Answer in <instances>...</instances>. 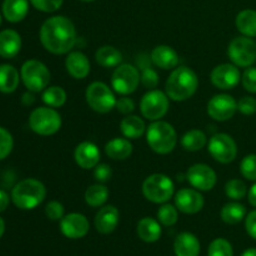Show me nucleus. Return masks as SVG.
Here are the masks:
<instances>
[{
	"label": "nucleus",
	"instance_id": "49530a36",
	"mask_svg": "<svg viewBox=\"0 0 256 256\" xmlns=\"http://www.w3.org/2000/svg\"><path fill=\"white\" fill-rule=\"evenodd\" d=\"M115 109H116L120 114L125 115V116H126V115H132L135 110V102L132 98L122 96L116 102Z\"/></svg>",
	"mask_w": 256,
	"mask_h": 256
},
{
	"label": "nucleus",
	"instance_id": "20e7f679",
	"mask_svg": "<svg viewBox=\"0 0 256 256\" xmlns=\"http://www.w3.org/2000/svg\"><path fill=\"white\" fill-rule=\"evenodd\" d=\"M146 142L150 149L159 155H168L178 145V132L172 124L162 120L152 122L146 129Z\"/></svg>",
	"mask_w": 256,
	"mask_h": 256
},
{
	"label": "nucleus",
	"instance_id": "6e6552de",
	"mask_svg": "<svg viewBox=\"0 0 256 256\" xmlns=\"http://www.w3.org/2000/svg\"><path fill=\"white\" fill-rule=\"evenodd\" d=\"M88 105L98 114H108L116 106V96L109 85L102 82H94L88 86L85 92Z\"/></svg>",
	"mask_w": 256,
	"mask_h": 256
},
{
	"label": "nucleus",
	"instance_id": "5701e85b",
	"mask_svg": "<svg viewBox=\"0 0 256 256\" xmlns=\"http://www.w3.org/2000/svg\"><path fill=\"white\" fill-rule=\"evenodd\" d=\"M162 225L160 224L159 220L154 218H142L136 226L138 236L140 240L148 244H154L159 242L162 234Z\"/></svg>",
	"mask_w": 256,
	"mask_h": 256
},
{
	"label": "nucleus",
	"instance_id": "ddd939ff",
	"mask_svg": "<svg viewBox=\"0 0 256 256\" xmlns=\"http://www.w3.org/2000/svg\"><path fill=\"white\" fill-rule=\"evenodd\" d=\"M206 110L212 120L224 122L235 116L238 112V102L229 94L215 95L208 102Z\"/></svg>",
	"mask_w": 256,
	"mask_h": 256
},
{
	"label": "nucleus",
	"instance_id": "b1692460",
	"mask_svg": "<svg viewBox=\"0 0 256 256\" xmlns=\"http://www.w3.org/2000/svg\"><path fill=\"white\" fill-rule=\"evenodd\" d=\"M200 242L192 232H182L174 242V252L176 256H199Z\"/></svg>",
	"mask_w": 256,
	"mask_h": 256
},
{
	"label": "nucleus",
	"instance_id": "473e14b6",
	"mask_svg": "<svg viewBox=\"0 0 256 256\" xmlns=\"http://www.w3.org/2000/svg\"><path fill=\"white\" fill-rule=\"evenodd\" d=\"M110 196V192L105 184H96L92 185L86 189L84 195L85 202L92 208H102L108 202Z\"/></svg>",
	"mask_w": 256,
	"mask_h": 256
},
{
	"label": "nucleus",
	"instance_id": "dca6fc26",
	"mask_svg": "<svg viewBox=\"0 0 256 256\" xmlns=\"http://www.w3.org/2000/svg\"><path fill=\"white\" fill-rule=\"evenodd\" d=\"M175 206L180 212L186 215L199 214L205 205V199L202 192L194 188H184L174 195Z\"/></svg>",
	"mask_w": 256,
	"mask_h": 256
},
{
	"label": "nucleus",
	"instance_id": "c85d7f7f",
	"mask_svg": "<svg viewBox=\"0 0 256 256\" xmlns=\"http://www.w3.org/2000/svg\"><path fill=\"white\" fill-rule=\"evenodd\" d=\"M95 60L100 66L105 69L119 66L122 62V54L119 49L112 45H104L95 52Z\"/></svg>",
	"mask_w": 256,
	"mask_h": 256
},
{
	"label": "nucleus",
	"instance_id": "aec40b11",
	"mask_svg": "<svg viewBox=\"0 0 256 256\" xmlns=\"http://www.w3.org/2000/svg\"><path fill=\"white\" fill-rule=\"evenodd\" d=\"M65 68L70 76L75 80L86 79L92 72L89 58L82 52H70L65 59Z\"/></svg>",
	"mask_w": 256,
	"mask_h": 256
},
{
	"label": "nucleus",
	"instance_id": "6ab92c4d",
	"mask_svg": "<svg viewBox=\"0 0 256 256\" xmlns=\"http://www.w3.org/2000/svg\"><path fill=\"white\" fill-rule=\"evenodd\" d=\"M120 222V212L114 205H104L95 215V229L102 235H110L116 230Z\"/></svg>",
	"mask_w": 256,
	"mask_h": 256
},
{
	"label": "nucleus",
	"instance_id": "5fc2aeb1",
	"mask_svg": "<svg viewBox=\"0 0 256 256\" xmlns=\"http://www.w3.org/2000/svg\"><path fill=\"white\" fill-rule=\"evenodd\" d=\"M5 222H4V219H2V218H0V239H2V235H4V232H5Z\"/></svg>",
	"mask_w": 256,
	"mask_h": 256
},
{
	"label": "nucleus",
	"instance_id": "864d4df0",
	"mask_svg": "<svg viewBox=\"0 0 256 256\" xmlns=\"http://www.w3.org/2000/svg\"><path fill=\"white\" fill-rule=\"evenodd\" d=\"M242 256H256V249L252 248V249H248L242 252Z\"/></svg>",
	"mask_w": 256,
	"mask_h": 256
},
{
	"label": "nucleus",
	"instance_id": "a18cd8bd",
	"mask_svg": "<svg viewBox=\"0 0 256 256\" xmlns=\"http://www.w3.org/2000/svg\"><path fill=\"white\" fill-rule=\"evenodd\" d=\"M94 178L96 182H100V184H105V182H110L112 178V166L108 164L96 165L94 168Z\"/></svg>",
	"mask_w": 256,
	"mask_h": 256
},
{
	"label": "nucleus",
	"instance_id": "a878e982",
	"mask_svg": "<svg viewBox=\"0 0 256 256\" xmlns=\"http://www.w3.org/2000/svg\"><path fill=\"white\" fill-rule=\"evenodd\" d=\"M29 2L30 0H4L2 15L12 24L22 22L29 12Z\"/></svg>",
	"mask_w": 256,
	"mask_h": 256
},
{
	"label": "nucleus",
	"instance_id": "c756f323",
	"mask_svg": "<svg viewBox=\"0 0 256 256\" xmlns=\"http://www.w3.org/2000/svg\"><path fill=\"white\" fill-rule=\"evenodd\" d=\"M208 142H209L208 135L202 130L199 129L189 130V132L182 135V140H180L182 149L189 152H200V150L206 146Z\"/></svg>",
	"mask_w": 256,
	"mask_h": 256
},
{
	"label": "nucleus",
	"instance_id": "3c124183",
	"mask_svg": "<svg viewBox=\"0 0 256 256\" xmlns=\"http://www.w3.org/2000/svg\"><path fill=\"white\" fill-rule=\"evenodd\" d=\"M34 94L35 92H29V90H28V92H25V94L22 95V102L25 105V106H32V105L34 104L35 102V95Z\"/></svg>",
	"mask_w": 256,
	"mask_h": 256
},
{
	"label": "nucleus",
	"instance_id": "603ef678",
	"mask_svg": "<svg viewBox=\"0 0 256 256\" xmlns=\"http://www.w3.org/2000/svg\"><path fill=\"white\" fill-rule=\"evenodd\" d=\"M248 199H249L250 205L256 208V182L255 184L249 189V192H248Z\"/></svg>",
	"mask_w": 256,
	"mask_h": 256
},
{
	"label": "nucleus",
	"instance_id": "09e8293b",
	"mask_svg": "<svg viewBox=\"0 0 256 256\" xmlns=\"http://www.w3.org/2000/svg\"><path fill=\"white\" fill-rule=\"evenodd\" d=\"M152 58H150V55L148 54H139L136 56V68L139 70H144L146 69V68H150L152 66Z\"/></svg>",
	"mask_w": 256,
	"mask_h": 256
},
{
	"label": "nucleus",
	"instance_id": "6e6d98bb",
	"mask_svg": "<svg viewBox=\"0 0 256 256\" xmlns=\"http://www.w3.org/2000/svg\"><path fill=\"white\" fill-rule=\"evenodd\" d=\"M80 2H95V0H80Z\"/></svg>",
	"mask_w": 256,
	"mask_h": 256
},
{
	"label": "nucleus",
	"instance_id": "37998d69",
	"mask_svg": "<svg viewBox=\"0 0 256 256\" xmlns=\"http://www.w3.org/2000/svg\"><path fill=\"white\" fill-rule=\"evenodd\" d=\"M242 84L250 94H256V68H246L242 75Z\"/></svg>",
	"mask_w": 256,
	"mask_h": 256
},
{
	"label": "nucleus",
	"instance_id": "7ed1b4c3",
	"mask_svg": "<svg viewBox=\"0 0 256 256\" xmlns=\"http://www.w3.org/2000/svg\"><path fill=\"white\" fill-rule=\"evenodd\" d=\"M12 202L20 210H34L46 198V188L40 180L24 179L12 192Z\"/></svg>",
	"mask_w": 256,
	"mask_h": 256
},
{
	"label": "nucleus",
	"instance_id": "f3484780",
	"mask_svg": "<svg viewBox=\"0 0 256 256\" xmlns=\"http://www.w3.org/2000/svg\"><path fill=\"white\" fill-rule=\"evenodd\" d=\"M60 230L68 239H82L89 234L90 222L85 215L80 212H72L60 220Z\"/></svg>",
	"mask_w": 256,
	"mask_h": 256
},
{
	"label": "nucleus",
	"instance_id": "4468645a",
	"mask_svg": "<svg viewBox=\"0 0 256 256\" xmlns=\"http://www.w3.org/2000/svg\"><path fill=\"white\" fill-rule=\"evenodd\" d=\"M186 180L199 192H212L218 184L216 172L206 164H194L186 172Z\"/></svg>",
	"mask_w": 256,
	"mask_h": 256
},
{
	"label": "nucleus",
	"instance_id": "7c9ffc66",
	"mask_svg": "<svg viewBox=\"0 0 256 256\" xmlns=\"http://www.w3.org/2000/svg\"><path fill=\"white\" fill-rule=\"evenodd\" d=\"M248 215V210L245 205L240 204L239 202H228L222 206L220 216L222 220L228 225H238L245 220Z\"/></svg>",
	"mask_w": 256,
	"mask_h": 256
},
{
	"label": "nucleus",
	"instance_id": "a19ab883",
	"mask_svg": "<svg viewBox=\"0 0 256 256\" xmlns=\"http://www.w3.org/2000/svg\"><path fill=\"white\" fill-rule=\"evenodd\" d=\"M159 82H160V78H159V74L156 72V70L152 69V66L142 70V84L145 89L148 90L156 89Z\"/></svg>",
	"mask_w": 256,
	"mask_h": 256
},
{
	"label": "nucleus",
	"instance_id": "4d7b16f0",
	"mask_svg": "<svg viewBox=\"0 0 256 256\" xmlns=\"http://www.w3.org/2000/svg\"><path fill=\"white\" fill-rule=\"evenodd\" d=\"M2 14H0V25H2Z\"/></svg>",
	"mask_w": 256,
	"mask_h": 256
},
{
	"label": "nucleus",
	"instance_id": "9b49d317",
	"mask_svg": "<svg viewBox=\"0 0 256 256\" xmlns=\"http://www.w3.org/2000/svg\"><path fill=\"white\" fill-rule=\"evenodd\" d=\"M228 55L238 68H250L256 62V42L252 38L242 35L230 42Z\"/></svg>",
	"mask_w": 256,
	"mask_h": 256
},
{
	"label": "nucleus",
	"instance_id": "8fccbe9b",
	"mask_svg": "<svg viewBox=\"0 0 256 256\" xmlns=\"http://www.w3.org/2000/svg\"><path fill=\"white\" fill-rule=\"evenodd\" d=\"M10 200L12 196H9V194L4 190H0V212H4L9 208Z\"/></svg>",
	"mask_w": 256,
	"mask_h": 256
},
{
	"label": "nucleus",
	"instance_id": "f257e3e1",
	"mask_svg": "<svg viewBox=\"0 0 256 256\" xmlns=\"http://www.w3.org/2000/svg\"><path fill=\"white\" fill-rule=\"evenodd\" d=\"M40 42L54 55L69 54L78 42L76 28L69 18L55 15L45 20L40 28Z\"/></svg>",
	"mask_w": 256,
	"mask_h": 256
},
{
	"label": "nucleus",
	"instance_id": "f8f14e48",
	"mask_svg": "<svg viewBox=\"0 0 256 256\" xmlns=\"http://www.w3.org/2000/svg\"><path fill=\"white\" fill-rule=\"evenodd\" d=\"M208 150L215 162L220 164H232L238 158V144L232 136L225 132H219L210 138Z\"/></svg>",
	"mask_w": 256,
	"mask_h": 256
},
{
	"label": "nucleus",
	"instance_id": "13d9d810",
	"mask_svg": "<svg viewBox=\"0 0 256 256\" xmlns=\"http://www.w3.org/2000/svg\"><path fill=\"white\" fill-rule=\"evenodd\" d=\"M255 42H256V40H255Z\"/></svg>",
	"mask_w": 256,
	"mask_h": 256
},
{
	"label": "nucleus",
	"instance_id": "1a4fd4ad",
	"mask_svg": "<svg viewBox=\"0 0 256 256\" xmlns=\"http://www.w3.org/2000/svg\"><path fill=\"white\" fill-rule=\"evenodd\" d=\"M142 84L139 69L132 64H120L115 68L112 76V88L116 94L126 96L138 90Z\"/></svg>",
	"mask_w": 256,
	"mask_h": 256
},
{
	"label": "nucleus",
	"instance_id": "bb28decb",
	"mask_svg": "<svg viewBox=\"0 0 256 256\" xmlns=\"http://www.w3.org/2000/svg\"><path fill=\"white\" fill-rule=\"evenodd\" d=\"M146 124L136 115H126L120 122V132L122 136L129 140H138L146 134Z\"/></svg>",
	"mask_w": 256,
	"mask_h": 256
},
{
	"label": "nucleus",
	"instance_id": "cd10ccee",
	"mask_svg": "<svg viewBox=\"0 0 256 256\" xmlns=\"http://www.w3.org/2000/svg\"><path fill=\"white\" fill-rule=\"evenodd\" d=\"M20 79L22 76L16 68L10 64L0 65V92L12 94L14 92H16L20 84Z\"/></svg>",
	"mask_w": 256,
	"mask_h": 256
},
{
	"label": "nucleus",
	"instance_id": "f704fd0d",
	"mask_svg": "<svg viewBox=\"0 0 256 256\" xmlns=\"http://www.w3.org/2000/svg\"><path fill=\"white\" fill-rule=\"evenodd\" d=\"M156 216L162 226H174V225H176L178 220H179V210H178V208L175 205L168 204L166 202V204H162L159 208V210L156 212Z\"/></svg>",
	"mask_w": 256,
	"mask_h": 256
},
{
	"label": "nucleus",
	"instance_id": "58836bf2",
	"mask_svg": "<svg viewBox=\"0 0 256 256\" xmlns=\"http://www.w3.org/2000/svg\"><path fill=\"white\" fill-rule=\"evenodd\" d=\"M240 172L249 182H256V154L246 155L242 160Z\"/></svg>",
	"mask_w": 256,
	"mask_h": 256
},
{
	"label": "nucleus",
	"instance_id": "79ce46f5",
	"mask_svg": "<svg viewBox=\"0 0 256 256\" xmlns=\"http://www.w3.org/2000/svg\"><path fill=\"white\" fill-rule=\"evenodd\" d=\"M32 6L42 12H55L62 6L64 0H30Z\"/></svg>",
	"mask_w": 256,
	"mask_h": 256
},
{
	"label": "nucleus",
	"instance_id": "e433bc0d",
	"mask_svg": "<svg viewBox=\"0 0 256 256\" xmlns=\"http://www.w3.org/2000/svg\"><path fill=\"white\" fill-rule=\"evenodd\" d=\"M208 256H234V249L226 239L218 238L210 244Z\"/></svg>",
	"mask_w": 256,
	"mask_h": 256
},
{
	"label": "nucleus",
	"instance_id": "0eeeda50",
	"mask_svg": "<svg viewBox=\"0 0 256 256\" xmlns=\"http://www.w3.org/2000/svg\"><path fill=\"white\" fill-rule=\"evenodd\" d=\"M20 76L25 88L32 92H44L49 86L52 79V74L46 65L35 59L28 60L22 64Z\"/></svg>",
	"mask_w": 256,
	"mask_h": 256
},
{
	"label": "nucleus",
	"instance_id": "423d86ee",
	"mask_svg": "<svg viewBox=\"0 0 256 256\" xmlns=\"http://www.w3.org/2000/svg\"><path fill=\"white\" fill-rule=\"evenodd\" d=\"M62 119L56 109L50 106H40L32 112L29 116V126L40 136H52L62 129Z\"/></svg>",
	"mask_w": 256,
	"mask_h": 256
},
{
	"label": "nucleus",
	"instance_id": "f03ea898",
	"mask_svg": "<svg viewBox=\"0 0 256 256\" xmlns=\"http://www.w3.org/2000/svg\"><path fill=\"white\" fill-rule=\"evenodd\" d=\"M199 89V78L196 72L188 66L175 68L168 78L165 92L170 100L182 102L192 99Z\"/></svg>",
	"mask_w": 256,
	"mask_h": 256
},
{
	"label": "nucleus",
	"instance_id": "c9c22d12",
	"mask_svg": "<svg viewBox=\"0 0 256 256\" xmlns=\"http://www.w3.org/2000/svg\"><path fill=\"white\" fill-rule=\"evenodd\" d=\"M246 184L240 179H232L225 184V194L232 202H240L248 196Z\"/></svg>",
	"mask_w": 256,
	"mask_h": 256
},
{
	"label": "nucleus",
	"instance_id": "de8ad7c7",
	"mask_svg": "<svg viewBox=\"0 0 256 256\" xmlns=\"http://www.w3.org/2000/svg\"><path fill=\"white\" fill-rule=\"evenodd\" d=\"M245 229L249 236L256 240V210L249 212L245 218Z\"/></svg>",
	"mask_w": 256,
	"mask_h": 256
},
{
	"label": "nucleus",
	"instance_id": "412c9836",
	"mask_svg": "<svg viewBox=\"0 0 256 256\" xmlns=\"http://www.w3.org/2000/svg\"><path fill=\"white\" fill-rule=\"evenodd\" d=\"M152 65L162 70H174L179 65V54L169 45H158L150 52Z\"/></svg>",
	"mask_w": 256,
	"mask_h": 256
},
{
	"label": "nucleus",
	"instance_id": "2f4dec72",
	"mask_svg": "<svg viewBox=\"0 0 256 256\" xmlns=\"http://www.w3.org/2000/svg\"><path fill=\"white\" fill-rule=\"evenodd\" d=\"M235 25L239 32L244 36L256 38V12L252 9H245L238 14Z\"/></svg>",
	"mask_w": 256,
	"mask_h": 256
},
{
	"label": "nucleus",
	"instance_id": "393cba45",
	"mask_svg": "<svg viewBox=\"0 0 256 256\" xmlns=\"http://www.w3.org/2000/svg\"><path fill=\"white\" fill-rule=\"evenodd\" d=\"M134 148H132V142L126 138H115V139L109 140L105 145V154L112 160H122L129 159L132 155Z\"/></svg>",
	"mask_w": 256,
	"mask_h": 256
},
{
	"label": "nucleus",
	"instance_id": "a211bd4d",
	"mask_svg": "<svg viewBox=\"0 0 256 256\" xmlns=\"http://www.w3.org/2000/svg\"><path fill=\"white\" fill-rule=\"evenodd\" d=\"M74 159L79 168L84 170H92L100 164L102 152H100L98 145L94 142H82L75 149Z\"/></svg>",
	"mask_w": 256,
	"mask_h": 256
},
{
	"label": "nucleus",
	"instance_id": "72a5a7b5",
	"mask_svg": "<svg viewBox=\"0 0 256 256\" xmlns=\"http://www.w3.org/2000/svg\"><path fill=\"white\" fill-rule=\"evenodd\" d=\"M68 94L62 86H48L42 92V102L46 106L59 109L66 104Z\"/></svg>",
	"mask_w": 256,
	"mask_h": 256
},
{
	"label": "nucleus",
	"instance_id": "4be33fe9",
	"mask_svg": "<svg viewBox=\"0 0 256 256\" xmlns=\"http://www.w3.org/2000/svg\"><path fill=\"white\" fill-rule=\"evenodd\" d=\"M22 46V36L12 29H5L0 32V56L2 59H14Z\"/></svg>",
	"mask_w": 256,
	"mask_h": 256
},
{
	"label": "nucleus",
	"instance_id": "c03bdc74",
	"mask_svg": "<svg viewBox=\"0 0 256 256\" xmlns=\"http://www.w3.org/2000/svg\"><path fill=\"white\" fill-rule=\"evenodd\" d=\"M238 112L242 115L252 116L256 114V99L254 96H242L238 102Z\"/></svg>",
	"mask_w": 256,
	"mask_h": 256
},
{
	"label": "nucleus",
	"instance_id": "ea45409f",
	"mask_svg": "<svg viewBox=\"0 0 256 256\" xmlns=\"http://www.w3.org/2000/svg\"><path fill=\"white\" fill-rule=\"evenodd\" d=\"M45 215L52 222H60L65 216V208L62 202L52 200L45 206Z\"/></svg>",
	"mask_w": 256,
	"mask_h": 256
},
{
	"label": "nucleus",
	"instance_id": "39448f33",
	"mask_svg": "<svg viewBox=\"0 0 256 256\" xmlns=\"http://www.w3.org/2000/svg\"><path fill=\"white\" fill-rule=\"evenodd\" d=\"M142 195L152 204H166L175 195V184L165 174H152L142 182Z\"/></svg>",
	"mask_w": 256,
	"mask_h": 256
},
{
	"label": "nucleus",
	"instance_id": "9d476101",
	"mask_svg": "<svg viewBox=\"0 0 256 256\" xmlns=\"http://www.w3.org/2000/svg\"><path fill=\"white\" fill-rule=\"evenodd\" d=\"M170 99L162 90H149L140 102V112L146 120L158 122L169 112Z\"/></svg>",
	"mask_w": 256,
	"mask_h": 256
},
{
	"label": "nucleus",
	"instance_id": "4c0bfd02",
	"mask_svg": "<svg viewBox=\"0 0 256 256\" xmlns=\"http://www.w3.org/2000/svg\"><path fill=\"white\" fill-rule=\"evenodd\" d=\"M14 149V138L12 132L0 126V162L5 160Z\"/></svg>",
	"mask_w": 256,
	"mask_h": 256
},
{
	"label": "nucleus",
	"instance_id": "2eb2a0df",
	"mask_svg": "<svg viewBox=\"0 0 256 256\" xmlns=\"http://www.w3.org/2000/svg\"><path fill=\"white\" fill-rule=\"evenodd\" d=\"M242 72L240 69L232 62L220 64L212 69L210 79L212 85L219 90H232L239 85L242 82Z\"/></svg>",
	"mask_w": 256,
	"mask_h": 256
}]
</instances>
